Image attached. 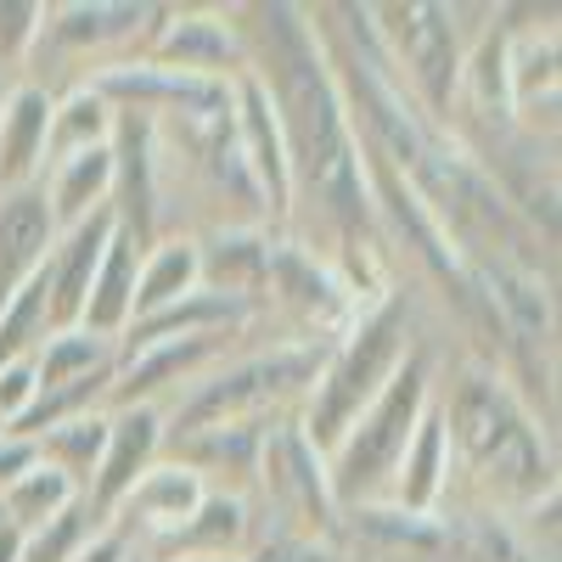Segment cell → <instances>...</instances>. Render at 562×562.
I'll return each mask as SVG.
<instances>
[{
  "instance_id": "obj_19",
  "label": "cell",
  "mask_w": 562,
  "mask_h": 562,
  "mask_svg": "<svg viewBox=\"0 0 562 562\" xmlns=\"http://www.w3.org/2000/svg\"><path fill=\"white\" fill-rule=\"evenodd\" d=\"M140 254H147V243H135L130 231H113V243L97 265V276H90V293H85V315L79 326L90 338H108L119 349V338L130 333L135 321V276H140Z\"/></svg>"
},
{
  "instance_id": "obj_34",
  "label": "cell",
  "mask_w": 562,
  "mask_h": 562,
  "mask_svg": "<svg viewBox=\"0 0 562 562\" xmlns=\"http://www.w3.org/2000/svg\"><path fill=\"white\" fill-rule=\"evenodd\" d=\"M12 85H18V79H0V108H7V90H12Z\"/></svg>"
},
{
  "instance_id": "obj_16",
  "label": "cell",
  "mask_w": 562,
  "mask_h": 562,
  "mask_svg": "<svg viewBox=\"0 0 562 562\" xmlns=\"http://www.w3.org/2000/svg\"><path fill=\"white\" fill-rule=\"evenodd\" d=\"M439 389V383H434ZM450 501V439H445V416L439 400H428L416 434L394 467V484H389V506L411 512V518H439Z\"/></svg>"
},
{
  "instance_id": "obj_21",
  "label": "cell",
  "mask_w": 562,
  "mask_h": 562,
  "mask_svg": "<svg viewBox=\"0 0 562 562\" xmlns=\"http://www.w3.org/2000/svg\"><path fill=\"white\" fill-rule=\"evenodd\" d=\"M113 147H90V153H74V158H57L52 169L40 175V192H45V209H52L57 231L90 220L113 209Z\"/></svg>"
},
{
  "instance_id": "obj_22",
  "label": "cell",
  "mask_w": 562,
  "mask_h": 562,
  "mask_svg": "<svg viewBox=\"0 0 562 562\" xmlns=\"http://www.w3.org/2000/svg\"><path fill=\"white\" fill-rule=\"evenodd\" d=\"M203 288V259H198V237L192 231H175V237H158L140 254V276H135V321H147L180 299H192ZM130 321V326H135Z\"/></svg>"
},
{
  "instance_id": "obj_29",
  "label": "cell",
  "mask_w": 562,
  "mask_h": 562,
  "mask_svg": "<svg viewBox=\"0 0 562 562\" xmlns=\"http://www.w3.org/2000/svg\"><path fill=\"white\" fill-rule=\"evenodd\" d=\"M243 562H349V551L321 535H276L270 529V535H254Z\"/></svg>"
},
{
  "instance_id": "obj_24",
  "label": "cell",
  "mask_w": 562,
  "mask_h": 562,
  "mask_svg": "<svg viewBox=\"0 0 562 562\" xmlns=\"http://www.w3.org/2000/svg\"><path fill=\"white\" fill-rule=\"evenodd\" d=\"M34 450H40L45 467H57V473L79 490V501H85L90 479H97V461L108 450V411H79V416L57 422V428H45L34 439Z\"/></svg>"
},
{
  "instance_id": "obj_28",
  "label": "cell",
  "mask_w": 562,
  "mask_h": 562,
  "mask_svg": "<svg viewBox=\"0 0 562 562\" xmlns=\"http://www.w3.org/2000/svg\"><path fill=\"white\" fill-rule=\"evenodd\" d=\"M40 23H45V7H34V0H0V79H23Z\"/></svg>"
},
{
  "instance_id": "obj_23",
  "label": "cell",
  "mask_w": 562,
  "mask_h": 562,
  "mask_svg": "<svg viewBox=\"0 0 562 562\" xmlns=\"http://www.w3.org/2000/svg\"><path fill=\"white\" fill-rule=\"evenodd\" d=\"M113 130H119V113L90 90L85 79L79 85H63L52 97V135H45V169L57 158H74V153H90V147H113Z\"/></svg>"
},
{
  "instance_id": "obj_14",
  "label": "cell",
  "mask_w": 562,
  "mask_h": 562,
  "mask_svg": "<svg viewBox=\"0 0 562 562\" xmlns=\"http://www.w3.org/2000/svg\"><path fill=\"white\" fill-rule=\"evenodd\" d=\"M270 422H214V428L164 439V456L192 467L209 490H231V495H254V473H259V445H265Z\"/></svg>"
},
{
  "instance_id": "obj_35",
  "label": "cell",
  "mask_w": 562,
  "mask_h": 562,
  "mask_svg": "<svg viewBox=\"0 0 562 562\" xmlns=\"http://www.w3.org/2000/svg\"><path fill=\"white\" fill-rule=\"evenodd\" d=\"M130 562H147V551H130Z\"/></svg>"
},
{
  "instance_id": "obj_12",
  "label": "cell",
  "mask_w": 562,
  "mask_h": 562,
  "mask_svg": "<svg viewBox=\"0 0 562 562\" xmlns=\"http://www.w3.org/2000/svg\"><path fill=\"white\" fill-rule=\"evenodd\" d=\"M203 495H209V484L192 473V467H180V461L158 456L147 473L130 484V495L119 501L113 529H124L135 551H153V546H164L169 535L186 529V518L198 512Z\"/></svg>"
},
{
  "instance_id": "obj_27",
  "label": "cell",
  "mask_w": 562,
  "mask_h": 562,
  "mask_svg": "<svg viewBox=\"0 0 562 562\" xmlns=\"http://www.w3.org/2000/svg\"><path fill=\"white\" fill-rule=\"evenodd\" d=\"M102 524L85 512V501H74L63 518H52L45 529H34V535H23V551H18V562H74L79 551H85V540L97 535Z\"/></svg>"
},
{
  "instance_id": "obj_7",
  "label": "cell",
  "mask_w": 562,
  "mask_h": 562,
  "mask_svg": "<svg viewBox=\"0 0 562 562\" xmlns=\"http://www.w3.org/2000/svg\"><path fill=\"white\" fill-rule=\"evenodd\" d=\"M254 490L270 501V512L281 518L276 535H321V540H338L344 518H338L333 484H326V456L310 445V434L299 428V416H276L270 428H265Z\"/></svg>"
},
{
  "instance_id": "obj_13",
  "label": "cell",
  "mask_w": 562,
  "mask_h": 562,
  "mask_svg": "<svg viewBox=\"0 0 562 562\" xmlns=\"http://www.w3.org/2000/svg\"><path fill=\"white\" fill-rule=\"evenodd\" d=\"M113 231H119L113 209L90 214V220H79V225H68V231H57L52 254H45V265H40L45 304H52V333H63V326H79L90 276H97V265H102V254H108V243H113Z\"/></svg>"
},
{
  "instance_id": "obj_25",
  "label": "cell",
  "mask_w": 562,
  "mask_h": 562,
  "mask_svg": "<svg viewBox=\"0 0 562 562\" xmlns=\"http://www.w3.org/2000/svg\"><path fill=\"white\" fill-rule=\"evenodd\" d=\"M74 501H79V490L57 473V467L34 461L29 473H23L7 495H0V524L18 529V535H34V529H45L52 518H63Z\"/></svg>"
},
{
  "instance_id": "obj_3",
  "label": "cell",
  "mask_w": 562,
  "mask_h": 562,
  "mask_svg": "<svg viewBox=\"0 0 562 562\" xmlns=\"http://www.w3.org/2000/svg\"><path fill=\"white\" fill-rule=\"evenodd\" d=\"M333 344H310V338H281L254 355H225L209 378L192 389H180L175 405H164V439L214 428V422H276V416H299L315 371Z\"/></svg>"
},
{
  "instance_id": "obj_26",
  "label": "cell",
  "mask_w": 562,
  "mask_h": 562,
  "mask_svg": "<svg viewBox=\"0 0 562 562\" xmlns=\"http://www.w3.org/2000/svg\"><path fill=\"white\" fill-rule=\"evenodd\" d=\"M113 360H119V349L108 338H90L85 326H63V333H52L34 349V383L40 389L85 383V378H97V371H108Z\"/></svg>"
},
{
  "instance_id": "obj_2",
  "label": "cell",
  "mask_w": 562,
  "mask_h": 562,
  "mask_svg": "<svg viewBox=\"0 0 562 562\" xmlns=\"http://www.w3.org/2000/svg\"><path fill=\"white\" fill-rule=\"evenodd\" d=\"M434 400L450 439V484L461 479L473 490L484 501V518H518L557 495L551 434L495 360H461L450 383L434 389Z\"/></svg>"
},
{
  "instance_id": "obj_6",
  "label": "cell",
  "mask_w": 562,
  "mask_h": 562,
  "mask_svg": "<svg viewBox=\"0 0 562 562\" xmlns=\"http://www.w3.org/2000/svg\"><path fill=\"white\" fill-rule=\"evenodd\" d=\"M366 18H371V34H378L394 79L405 85V97L434 124H450L456 90H461V63H467L456 7L405 0V7H366Z\"/></svg>"
},
{
  "instance_id": "obj_5",
  "label": "cell",
  "mask_w": 562,
  "mask_h": 562,
  "mask_svg": "<svg viewBox=\"0 0 562 562\" xmlns=\"http://www.w3.org/2000/svg\"><path fill=\"white\" fill-rule=\"evenodd\" d=\"M434 400V360L428 349H411L400 360V371L383 383V394L371 400L349 434L326 450V484H333V501H338V518L355 506H371V501H389V484H394V467L416 434L422 411Z\"/></svg>"
},
{
  "instance_id": "obj_30",
  "label": "cell",
  "mask_w": 562,
  "mask_h": 562,
  "mask_svg": "<svg viewBox=\"0 0 562 562\" xmlns=\"http://www.w3.org/2000/svg\"><path fill=\"white\" fill-rule=\"evenodd\" d=\"M40 461V450H34V439H18V434H0V495H7L29 467Z\"/></svg>"
},
{
  "instance_id": "obj_20",
  "label": "cell",
  "mask_w": 562,
  "mask_h": 562,
  "mask_svg": "<svg viewBox=\"0 0 562 562\" xmlns=\"http://www.w3.org/2000/svg\"><path fill=\"white\" fill-rule=\"evenodd\" d=\"M254 546V495L209 490L180 535L153 546L147 557H243Z\"/></svg>"
},
{
  "instance_id": "obj_15",
  "label": "cell",
  "mask_w": 562,
  "mask_h": 562,
  "mask_svg": "<svg viewBox=\"0 0 562 562\" xmlns=\"http://www.w3.org/2000/svg\"><path fill=\"white\" fill-rule=\"evenodd\" d=\"M57 243V220L45 209V192L40 186H12L0 192V310L12 304L18 288L40 276L45 254Z\"/></svg>"
},
{
  "instance_id": "obj_1",
  "label": "cell",
  "mask_w": 562,
  "mask_h": 562,
  "mask_svg": "<svg viewBox=\"0 0 562 562\" xmlns=\"http://www.w3.org/2000/svg\"><path fill=\"white\" fill-rule=\"evenodd\" d=\"M231 18H237V34H243L248 74L265 85L281 147H288L293 203H310L338 231L344 248L371 254L378 209H371L360 135L333 79V63H326L315 12L276 0V7H231Z\"/></svg>"
},
{
  "instance_id": "obj_18",
  "label": "cell",
  "mask_w": 562,
  "mask_h": 562,
  "mask_svg": "<svg viewBox=\"0 0 562 562\" xmlns=\"http://www.w3.org/2000/svg\"><path fill=\"white\" fill-rule=\"evenodd\" d=\"M270 243H276V231H259V225H220V231H209V237H198L203 288L259 310L265 270H270Z\"/></svg>"
},
{
  "instance_id": "obj_4",
  "label": "cell",
  "mask_w": 562,
  "mask_h": 562,
  "mask_svg": "<svg viewBox=\"0 0 562 562\" xmlns=\"http://www.w3.org/2000/svg\"><path fill=\"white\" fill-rule=\"evenodd\" d=\"M416 349L411 338V310L400 293H383L378 304H366L360 321L349 326V333L326 349L321 371H315V383L299 405V428L310 434V445L326 456L344 434H349V422L383 394V383L400 371V360Z\"/></svg>"
},
{
  "instance_id": "obj_11",
  "label": "cell",
  "mask_w": 562,
  "mask_h": 562,
  "mask_svg": "<svg viewBox=\"0 0 562 562\" xmlns=\"http://www.w3.org/2000/svg\"><path fill=\"white\" fill-rule=\"evenodd\" d=\"M158 456H164V405L108 411V450L97 461V479H90V490H85V512H90V518L108 529L119 501L130 495V484L147 473Z\"/></svg>"
},
{
  "instance_id": "obj_8",
  "label": "cell",
  "mask_w": 562,
  "mask_h": 562,
  "mask_svg": "<svg viewBox=\"0 0 562 562\" xmlns=\"http://www.w3.org/2000/svg\"><path fill=\"white\" fill-rule=\"evenodd\" d=\"M259 304H276L299 326V338H310V344H338L366 310L360 293L344 281V270L326 254H315L310 243H293V237L270 243V270H265V299Z\"/></svg>"
},
{
  "instance_id": "obj_17",
  "label": "cell",
  "mask_w": 562,
  "mask_h": 562,
  "mask_svg": "<svg viewBox=\"0 0 562 562\" xmlns=\"http://www.w3.org/2000/svg\"><path fill=\"white\" fill-rule=\"evenodd\" d=\"M45 135H52V90L18 79L0 108V192L40 186L45 175Z\"/></svg>"
},
{
  "instance_id": "obj_10",
  "label": "cell",
  "mask_w": 562,
  "mask_h": 562,
  "mask_svg": "<svg viewBox=\"0 0 562 562\" xmlns=\"http://www.w3.org/2000/svg\"><path fill=\"white\" fill-rule=\"evenodd\" d=\"M140 63H158L169 74H192V79H243L248 74V52L237 18L225 7H158V23L140 45Z\"/></svg>"
},
{
  "instance_id": "obj_31",
  "label": "cell",
  "mask_w": 562,
  "mask_h": 562,
  "mask_svg": "<svg viewBox=\"0 0 562 562\" xmlns=\"http://www.w3.org/2000/svg\"><path fill=\"white\" fill-rule=\"evenodd\" d=\"M130 551H135V546H130V535L108 524V529H97V535L85 540V551H79L74 562H130Z\"/></svg>"
},
{
  "instance_id": "obj_9",
  "label": "cell",
  "mask_w": 562,
  "mask_h": 562,
  "mask_svg": "<svg viewBox=\"0 0 562 562\" xmlns=\"http://www.w3.org/2000/svg\"><path fill=\"white\" fill-rule=\"evenodd\" d=\"M153 23H158V7H119V0H68V7H45L29 68H40L45 57H52V63H74V68L97 74V68H108L119 57H140Z\"/></svg>"
},
{
  "instance_id": "obj_32",
  "label": "cell",
  "mask_w": 562,
  "mask_h": 562,
  "mask_svg": "<svg viewBox=\"0 0 562 562\" xmlns=\"http://www.w3.org/2000/svg\"><path fill=\"white\" fill-rule=\"evenodd\" d=\"M18 551H23V535L0 524V562H18Z\"/></svg>"
},
{
  "instance_id": "obj_33",
  "label": "cell",
  "mask_w": 562,
  "mask_h": 562,
  "mask_svg": "<svg viewBox=\"0 0 562 562\" xmlns=\"http://www.w3.org/2000/svg\"><path fill=\"white\" fill-rule=\"evenodd\" d=\"M147 562H243V557H147Z\"/></svg>"
}]
</instances>
